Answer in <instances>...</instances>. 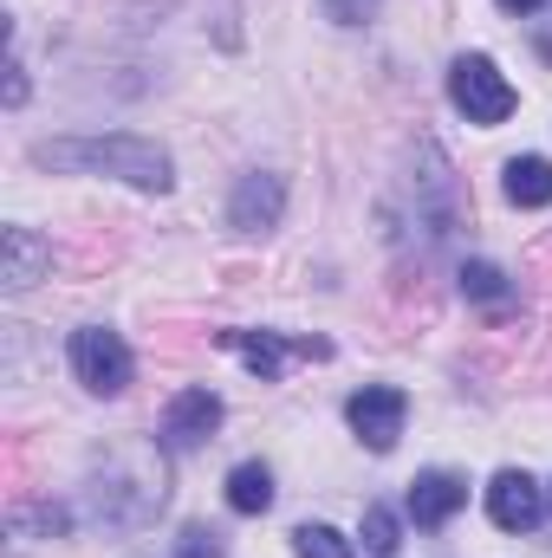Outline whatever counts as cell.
<instances>
[{"mask_svg": "<svg viewBox=\"0 0 552 558\" xmlns=\"http://www.w3.org/2000/svg\"><path fill=\"white\" fill-rule=\"evenodd\" d=\"M33 162L39 169H65V175H111V182H131V189H169L176 182V162L169 149L149 137H52V143H33Z\"/></svg>", "mask_w": 552, "mask_h": 558, "instance_id": "1", "label": "cell"}, {"mask_svg": "<svg viewBox=\"0 0 552 558\" xmlns=\"http://www.w3.org/2000/svg\"><path fill=\"white\" fill-rule=\"evenodd\" d=\"M448 98H455V111L468 118V124H507L514 118V85H507V72L488 59V52H468V59H455V72H448Z\"/></svg>", "mask_w": 552, "mask_h": 558, "instance_id": "2", "label": "cell"}, {"mask_svg": "<svg viewBox=\"0 0 552 558\" xmlns=\"http://www.w3.org/2000/svg\"><path fill=\"white\" fill-rule=\"evenodd\" d=\"M72 371H79V384H85L92 397H118L137 364H131V344H124L118 331L85 325V331H72Z\"/></svg>", "mask_w": 552, "mask_h": 558, "instance_id": "3", "label": "cell"}, {"mask_svg": "<svg viewBox=\"0 0 552 558\" xmlns=\"http://www.w3.org/2000/svg\"><path fill=\"white\" fill-rule=\"evenodd\" d=\"M404 416H410V397L397 390V384H364L351 403H345V422L358 428V441L364 448H397V435H404Z\"/></svg>", "mask_w": 552, "mask_h": 558, "instance_id": "4", "label": "cell"}, {"mask_svg": "<svg viewBox=\"0 0 552 558\" xmlns=\"http://www.w3.org/2000/svg\"><path fill=\"white\" fill-rule=\"evenodd\" d=\"M540 513H547V494H540V481H533V474L507 468V474H494V481H488V520H494L501 533H533V526H540Z\"/></svg>", "mask_w": 552, "mask_h": 558, "instance_id": "5", "label": "cell"}, {"mask_svg": "<svg viewBox=\"0 0 552 558\" xmlns=\"http://www.w3.org/2000/svg\"><path fill=\"white\" fill-rule=\"evenodd\" d=\"M461 507H468V481H461V474H448V468H429V474H416V481H410V520L422 526V533L448 526Z\"/></svg>", "mask_w": 552, "mask_h": 558, "instance_id": "6", "label": "cell"}, {"mask_svg": "<svg viewBox=\"0 0 552 558\" xmlns=\"http://www.w3.org/2000/svg\"><path fill=\"white\" fill-rule=\"evenodd\" d=\"M279 215H286V182L267 175V169L241 175V189H235V202H228V221H235L241 234H267V228H279Z\"/></svg>", "mask_w": 552, "mask_h": 558, "instance_id": "7", "label": "cell"}, {"mask_svg": "<svg viewBox=\"0 0 552 558\" xmlns=\"http://www.w3.org/2000/svg\"><path fill=\"white\" fill-rule=\"evenodd\" d=\"M215 428H221V397L195 384V390H182V397L169 403V416H163V441H169V448H202Z\"/></svg>", "mask_w": 552, "mask_h": 558, "instance_id": "8", "label": "cell"}, {"mask_svg": "<svg viewBox=\"0 0 552 558\" xmlns=\"http://www.w3.org/2000/svg\"><path fill=\"white\" fill-rule=\"evenodd\" d=\"M0 254H7V267H0V286L7 292H26V286H39V279L52 274V247L33 234V228H0Z\"/></svg>", "mask_w": 552, "mask_h": 558, "instance_id": "9", "label": "cell"}, {"mask_svg": "<svg viewBox=\"0 0 552 558\" xmlns=\"http://www.w3.org/2000/svg\"><path fill=\"white\" fill-rule=\"evenodd\" d=\"M507 202L514 208H547L552 202V162L547 156H514L507 162Z\"/></svg>", "mask_w": 552, "mask_h": 558, "instance_id": "10", "label": "cell"}, {"mask_svg": "<svg viewBox=\"0 0 552 558\" xmlns=\"http://www.w3.org/2000/svg\"><path fill=\"white\" fill-rule=\"evenodd\" d=\"M221 344H228V351H241V357H248V371H254L261 384H274L279 371H286V344H279L274 331H221Z\"/></svg>", "mask_w": 552, "mask_h": 558, "instance_id": "11", "label": "cell"}, {"mask_svg": "<svg viewBox=\"0 0 552 558\" xmlns=\"http://www.w3.org/2000/svg\"><path fill=\"white\" fill-rule=\"evenodd\" d=\"M228 507H235V513H267V507H274V474H267V461H241V468L228 474Z\"/></svg>", "mask_w": 552, "mask_h": 558, "instance_id": "12", "label": "cell"}, {"mask_svg": "<svg viewBox=\"0 0 552 558\" xmlns=\"http://www.w3.org/2000/svg\"><path fill=\"white\" fill-rule=\"evenodd\" d=\"M461 292L481 299V305H501V299H507V274L488 267V260H468V267H461Z\"/></svg>", "mask_w": 552, "mask_h": 558, "instance_id": "13", "label": "cell"}, {"mask_svg": "<svg viewBox=\"0 0 552 558\" xmlns=\"http://www.w3.org/2000/svg\"><path fill=\"white\" fill-rule=\"evenodd\" d=\"M292 553L299 558H351V539L332 533V526H299L292 533Z\"/></svg>", "mask_w": 552, "mask_h": 558, "instance_id": "14", "label": "cell"}, {"mask_svg": "<svg viewBox=\"0 0 552 558\" xmlns=\"http://www.w3.org/2000/svg\"><path fill=\"white\" fill-rule=\"evenodd\" d=\"M397 533H404V526H397L391 507H364V546H371V553H397V546H404Z\"/></svg>", "mask_w": 552, "mask_h": 558, "instance_id": "15", "label": "cell"}, {"mask_svg": "<svg viewBox=\"0 0 552 558\" xmlns=\"http://www.w3.org/2000/svg\"><path fill=\"white\" fill-rule=\"evenodd\" d=\"M325 13L338 26H364V20H377V0H325Z\"/></svg>", "mask_w": 552, "mask_h": 558, "instance_id": "16", "label": "cell"}, {"mask_svg": "<svg viewBox=\"0 0 552 558\" xmlns=\"http://www.w3.org/2000/svg\"><path fill=\"white\" fill-rule=\"evenodd\" d=\"M176 558H221V539H215L208 526H189L182 546H176Z\"/></svg>", "mask_w": 552, "mask_h": 558, "instance_id": "17", "label": "cell"}, {"mask_svg": "<svg viewBox=\"0 0 552 558\" xmlns=\"http://www.w3.org/2000/svg\"><path fill=\"white\" fill-rule=\"evenodd\" d=\"M20 98H26V72H20V59H13V65H7V105H20Z\"/></svg>", "mask_w": 552, "mask_h": 558, "instance_id": "18", "label": "cell"}, {"mask_svg": "<svg viewBox=\"0 0 552 558\" xmlns=\"http://www.w3.org/2000/svg\"><path fill=\"white\" fill-rule=\"evenodd\" d=\"M501 7H507V13H540L547 0H501Z\"/></svg>", "mask_w": 552, "mask_h": 558, "instance_id": "19", "label": "cell"}]
</instances>
